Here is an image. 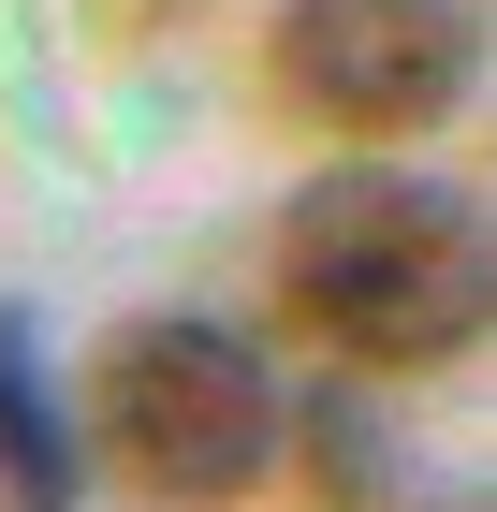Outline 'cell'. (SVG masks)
<instances>
[{
  "mask_svg": "<svg viewBox=\"0 0 497 512\" xmlns=\"http://www.w3.org/2000/svg\"><path fill=\"white\" fill-rule=\"evenodd\" d=\"M278 308L337 366H454L497 322V220L454 176L337 161L278 205Z\"/></svg>",
  "mask_w": 497,
  "mask_h": 512,
  "instance_id": "1",
  "label": "cell"
},
{
  "mask_svg": "<svg viewBox=\"0 0 497 512\" xmlns=\"http://www.w3.org/2000/svg\"><path fill=\"white\" fill-rule=\"evenodd\" d=\"M278 366L220 308H132L88 366V454L147 512H234L278 469Z\"/></svg>",
  "mask_w": 497,
  "mask_h": 512,
  "instance_id": "2",
  "label": "cell"
},
{
  "mask_svg": "<svg viewBox=\"0 0 497 512\" xmlns=\"http://www.w3.org/2000/svg\"><path fill=\"white\" fill-rule=\"evenodd\" d=\"M483 74L468 0H278V88L322 132H424Z\"/></svg>",
  "mask_w": 497,
  "mask_h": 512,
  "instance_id": "3",
  "label": "cell"
},
{
  "mask_svg": "<svg viewBox=\"0 0 497 512\" xmlns=\"http://www.w3.org/2000/svg\"><path fill=\"white\" fill-rule=\"evenodd\" d=\"M88 498V439H74V395L44 366V322L0 308V512H74Z\"/></svg>",
  "mask_w": 497,
  "mask_h": 512,
  "instance_id": "4",
  "label": "cell"
},
{
  "mask_svg": "<svg viewBox=\"0 0 497 512\" xmlns=\"http://www.w3.org/2000/svg\"><path fill=\"white\" fill-rule=\"evenodd\" d=\"M439 512H483V498H439Z\"/></svg>",
  "mask_w": 497,
  "mask_h": 512,
  "instance_id": "5",
  "label": "cell"
}]
</instances>
